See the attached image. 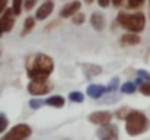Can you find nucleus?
<instances>
[{
    "label": "nucleus",
    "mask_w": 150,
    "mask_h": 140,
    "mask_svg": "<svg viewBox=\"0 0 150 140\" xmlns=\"http://www.w3.org/2000/svg\"><path fill=\"white\" fill-rule=\"evenodd\" d=\"M54 70V61L50 55L44 53H37L26 60V75L31 80L45 82Z\"/></svg>",
    "instance_id": "f257e3e1"
},
{
    "label": "nucleus",
    "mask_w": 150,
    "mask_h": 140,
    "mask_svg": "<svg viewBox=\"0 0 150 140\" xmlns=\"http://www.w3.org/2000/svg\"><path fill=\"white\" fill-rule=\"evenodd\" d=\"M150 129V121L144 112L131 109L125 118V131L130 136H140L144 134Z\"/></svg>",
    "instance_id": "f03ea898"
},
{
    "label": "nucleus",
    "mask_w": 150,
    "mask_h": 140,
    "mask_svg": "<svg viewBox=\"0 0 150 140\" xmlns=\"http://www.w3.org/2000/svg\"><path fill=\"white\" fill-rule=\"evenodd\" d=\"M117 22L120 23V26H122L124 29H127L128 32H142L146 26V16L142 12L137 13H125L121 12L117 16Z\"/></svg>",
    "instance_id": "7ed1b4c3"
},
{
    "label": "nucleus",
    "mask_w": 150,
    "mask_h": 140,
    "mask_svg": "<svg viewBox=\"0 0 150 140\" xmlns=\"http://www.w3.org/2000/svg\"><path fill=\"white\" fill-rule=\"evenodd\" d=\"M32 134V129L28 124H16L15 127H12L0 140H26Z\"/></svg>",
    "instance_id": "20e7f679"
},
{
    "label": "nucleus",
    "mask_w": 150,
    "mask_h": 140,
    "mask_svg": "<svg viewBox=\"0 0 150 140\" xmlns=\"http://www.w3.org/2000/svg\"><path fill=\"white\" fill-rule=\"evenodd\" d=\"M96 136L99 140H120V131L115 124L106 123V124H102L98 129Z\"/></svg>",
    "instance_id": "39448f33"
},
{
    "label": "nucleus",
    "mask_w": 150,
    "mask_h": 140,
    "mask_svg": "<svg viewBox=\"0 0 150 140\" xmlns=\"http://www.w3.org/2000/svg\"><path fill=\"white\" fill-rule=\"evenodd\" d=\"M15 12L13 9L6 7V10L3 12V15L0 16V37L6 32H10L15 26Z\"/></svg>",
    "instance_id": "423d86ee"
},
{
    "label": "nucleus",
    "mask_w": 150,
    "mask_h": 140,
    "mask_svg": "<svg viewBox=\"0 0 150 140\" xmlns=\"http://www.w3.org/2000/svg\"><path fill=\"white\" fill-rule=\"evenodd\" d=\"M51 91V85L45 80V82H37V80H31L28 83V92L34 96H41L45 95Z\"/></svg>",
    "instance_id": "0eeeda50"
},
{
    "label": "nucleus",
    "mask_w": 150,
    "mask_h": 140,
    "mask_svg": "<svg viewBox=\"0 0 150 140\" xmlns=\"http://www.w3.org/2000/svg\"><path fill=\"white\" fill-rule=\"evenodd\" d=\"M112 112L109 111H95L89 115V121L92 124H98V126H102V124H106V123H111L112 121Z\"/></svg>",
    "instance_id": "6e6552de"
},
{
    "label": "nucleus",
    "mask_w": 150,
    "mask_h": 140,
    "mask_svg": "<svg viewBox=\"0 0 150 140\" xmlns=\"http://www.w3.org/2000/svg\"><path fill=\"white\" fill-rule=\"evenodd\" d=\"M82 7V3L79 0H73V1H69L67 4H64L60 10V16L63 19H67V18H71L74 13H77Z\"/></svg>",
    "instance_id": "1a4fd4ad"
},
{
    "label": "nucleus",
    "mask_w": 150,
    "mask_h": 140,
    "mask_svg": "<svg viewBox=\"0 0 150 140\" xmlns=\"http://www.w3.org/2000/svg\"><path fill=\"white\" fill-rule=\"evenodd\" d=\"M52 10H54V3L48 0V1H44L38 9H37V13H35V19H38V21H44V19H47L48 16H50L51 13H52Z\"/></svg>",
    "instance_id": "9d476101"
},
{
    "label": "nucleus",
    "mask_w": 150,
    "mask_h": 140,
    "mask_svg": "<svg viewBox=\"0 0 150 140\" xmlns=\"http://www.w3.org/2000/svg\"><path fill=\"white\" fill-rule=\"evenodd\" d=\"M82 70H83V73H85V76L88 79H92V77H95V76H98V75L102 73V67L99 64H93V63L82 64Z\"/></svg>",
    "instance_id": "9b49d317"
},
{
    "label": "nucleus",
    "mask_w": 150,
    "mask_h": 140,
    "mask_svg": "<svg viewBox=\"0 0 150 140\" xmlns=\"http://www.w3.org/2000/svg\"><path fill=\"white\" fill-rule=\"evenodd\" d=\"M140 41H142V38H140V37H139V34H136V32H128V34H124V35L120 38L121 45H124V47L137 45V44H140Z\"/></svg>",
    "instance_id": "f8f14e48"
},
{
    "label": "nucleus",
    "mask_w": 150,
    "mask_h": 140,
    "mask_svg": "<svg viewBox=\"0 0 150 140\" xmlns=\"http://www.w3.org/2000/svg\"><path fill=\"white\" fill-rule=\"evenodd\" d=\"M91 25H92V28L95 29V31H103V28H105V18H103V15L102 13H98V12H95V13H92L91 15Z\"/></svg>",
    "instance_id": "ddd939ff"
},
{
    "label": "nucleus",
    "mask_w": 150,
    "mask_h": 140,
    "mask_svg": "<svg viewBox=\"0 0 150 140\" xmlns=\"http://www.w3.org/2000/svg\"><path fill=\"white\" fill-rule=\"evenodd\" d=\"M86 92H88V96H89V98H92V99H99L103 93H106V88L102 86V85H89L88 89H86Z\"/></svg>",
    "instance_id": "4468645a"
},
{
    "label": "nucleus",
    "mask_w": 150,
    "mask_h": 140,
    "mask_svg": "<svg viewBox=\"0 0 150 140\" xmlns=\"http://www.w3.org/2000/svg\"><path fill=\"white\" fill-rule=\"evenodd\" d=\"M64 104H66V99L61 95H52V96L45 99V105L52 107V108H63Z\"/></svg>",
    "instance_id": "2eb2a0df"
},
{
    "label": "nucleus",
    "mask_w": 150,
    "mask_h": 140,
    "mask_svg": "<svg viewBox=\"0 0 150 140\" xmlns=\"http://www.w3.org/2000/svg\"><path fill=\"white\" fill-rule=\"evenodd\" d=\"M35 18H32V16H28L26 19H25V22H23V26H22V31H21V37H25V35H28L32 29H34V26H35Z\"/></svg>",
    "instance_id": "dca6fc26"
},
{
    "label": "nucleus",
    "mask_w": 150,
    "mask_h": 140,
    "mask_svg": "<svg viewBox=\"0 0 150 140\" xmlns=\"http://www.w3.org/2000/svg\"><path fill=\"white\" fill-rule=\"evenodd\" d=\"M136 89H137V83H136V82H125V83L121 86V92L125 93V95L134 93Z\"/></svg>",
    "instance_id": "f3484780"
},
{
    "label": "nucleus",
    "mask_w": 150,
    "mask_h": 140,
    "mask_svg": "<svg viewBox=\"0 0 150 140\" xmlns=\"http://www.w3.org/2000/svg\"><path fill=\"white\" fill-rule=\"evenodd\" d=\"M69 99H70L71 102L80 104V102H83V101H85V95H83L82 92H79V91H73V92L69 93Z\"/></svg>",
    "instance_id": "a211bd4d"
},
{
    "label": "nucleus",
    "mask_w": 150,
    "mask_h": 140,
    "mask_svg": "<svg viewBox=\"0 0 150 140\" xmlns=\"http://www.w3.org/2000/svg\"><path fill=\"white\" fill-rule=\"evenodd\" d=\"M118 86H120V79L118 77H114L109 85L106 86V93H112V92H117L118 91Z\"/></svg>",
    "instance_id": "6ab92c4d"
},
{
    "label": "nucleus",
    "mask_w": 150,
    "mask_h": 140,
    "mask_svg": "<svg viewBox=\"0 0 150 140\" xmlns=\"http://www.w3.org/2000/svg\"><path fill=\"white\" fill-rule=\"evenodd\" d=\"M22 7H23V0H12V9H13V12H15L16 16L21 15Z\"/></svg>",
    "instance_id": "aec40b11"
},
{
    "label": "nucleus",
    "mask_w": 150,
    "mask_h": 140,
    "mask_svg": "<svg viewBox=\"0 0 150 140\" xmlns=\"http://www.w3.org/2000/svg\"><path fill=\"white\" fill-rule=\"evenodd\" d=\"M85 19H86V16H85V13H82V12H77V13H74V15L71 16V22H73L74 25H82V23L85 22Z\"/></svg>",
    "instance_id": "412c9836"
},
{
    "label": "nucleus",
    "mask_w": 150,
    "mask_h": 140,
    "mask_svg": "<svg viewBox=\"0 0 150 140\" xmlns=\"http://www.w3.org/2000/svg\"><path fill=\"white\" fill-rule=\"evenodd\" d=\"M42 105H45V101H42V99H40V98H32V99L29 101V107H31L32 109H40Z\"/></svg>",
    "instance_id": "4be33fe9"
},
{
    "label": "nucleus",
    "mask_w": 150,
    "mask_h": 140,
    "mask_svg": "<svg viewBox=\"0 0 150 140\" xmlns=\"http://www.w3.org/2000/svg\"><path fill=\"white\" fill-rule=\"evenodd\" d=\"M146 0H127V6L128 9H139L144 4Z\"/></svg>",
    "instance_id": "5701e85b"
},
{
    "label": "nucleus",
    "mask_w": 150,
    "mask_h": 140,
    "mask_svg": "<svg viewBox=\"0 0 150 140\" xmlns=\"http://www.w3.org/2000/svg\"><path fill=\"white\" fill-rule=\"evenodd\" d=\"M7 126H9V120H7V117H6V114H3V112H0V134L7 129Z\"/></svg>",
    "instance_id": "b1692460"
},
{
    "label": "nucleus",
    "mask_w": 150,
    "mask_h": 140,
    "mask_svg": "<svg viewBox=\"0 0 150 140\" xmlns=\"http://www.w3.org/2000/svg\"><path fill=\"white\" fill-rule=\"evenodd\" d=\"M130 111H131V109H128L127 107H124V108H121V109H118V111H117V117H118L120 120H125Z\"/></svg>",
    "instance_id": "393cba45"
},
{
    "label": "nucleus",
    "mask_w": 150,
    "mask_h": 140,
    "mask_svg": "<svg viewBox=\"0 0 150 140\" xmlns=\"http://www.w3.org/2000/svg\"><path fill=\"white\" fill-rule=\"evenodd\" d=\"M38 0H23V9L25 10H32L35 7Z\"/></svg>",
    "instance_id": "a878e982"
},
{
    "label": "nucleus",
    "mask_w": 150,
    "mask_h": 140,
    "mask_svg": "<svg viewBox=\"0 0 150 140\" xmlns=\"http://www.w3.org/2000/svg\"><path fill=\"white\" fill-rule=\"evenodd\" d=\"M140 92L143 93L144 96H150V80L140 86Z\"/></svg>",
    "instance_id": "bb28decb"
},
{
    "label": "nucleus",
    "mask_w": 150,
    "mask_h": 140,
    "mask_svg": "<svg viewBox=\"0 0 150 140\" xmlns=\"http://www.w3.org/2000/svg\"><path fill=\"white\" fill-rule=\"evenodd\" d=\"M7 3H9V0H0V16H1V15H3V12L6 10Z\"/></svg>",
    "instance_id": "cd10ccee"
},
{
    "label": "nucleus",
    "mask_w": 150,
    "mask_h": 140,
    "mask_svg": "<svg viewBox=\"0 0 150 140\" xmlns=\"http://www.w3.org/2000/svg\"><path fill=\"white\" fill-rule=\"evenodd\" d=\"M98 4L100 7H108L111 4V0H98Z\"/></svg>",
    "instance_id": "c85d7f7f"
},
{
    "label": "nucleus",
    "mask_w": 150,
    "mask_h": 140,
    "mask_svg": "<svg viewBox=\"0 0 150 140\" xmlns=\"http://www.w3.org/2000/svg\"><path fill=\"white\" fill-rule=\"evenodd\" d=\"M111 3L114 7H121L124 4V0H111Z\"/></svg>",
    "instance_id": "c756f323"
},
{
    "label": "nucleus",
    "mask_w": 150,
    "mask_h": 140,
    "mask_svg": "<svg viewBox=\"0 0 150 140\" xmlns=\"http://www.w3.org/2000/svg\"><path fill=\"white\" fill-rule=\"evenodd\" d=\"M83 1H85V3H88V4H92L95 0H83Z\"/></svg>",
    "instance_id": "7c9ffc66"
},
{
    "label": "nucleus",
    "mask_w": 150,
    "mask_h": 140,
    "mask_svg": "<svg viewBox=\"0 0 150 140\" xmlns=\"http://www.w3.org/2000/svg\"><path fill=\"white\" fill-rule=\"evenodd\" d=\"M0 57H1V44H0Z\"/></svg>",
    "instance_id": "2f4dec72"
},
{
    "label": "nucleus",
    "mask_w": 150,
    "mask_h": 140,
    "mask_svg": "<svg viewBox=\"0 0 150 140\" xmlns=\"http://www.w3.org/2000/svg\"><path fill=\"white\" fill-rule=\"evenodd\" d=\"M149 3H150V0H149Z\"/></svg>",
    "instance_id": "473e14b6"
}]
</instances>
